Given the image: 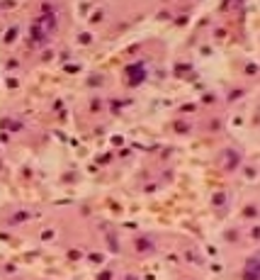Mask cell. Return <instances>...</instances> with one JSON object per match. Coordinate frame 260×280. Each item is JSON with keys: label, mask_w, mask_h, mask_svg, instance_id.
Instances as JSON below:
<instances>
[{"label": "cell", "mask_w": 260, "mask_h": 280, "mask_svg": "<svg viewBox=\"0 0 260 280\" xmlns=\"http://www.w3.org/2000/svg\"><path fill=\"white\" fill-rule=\"evenodd\" d=\"M129 76H131V83L136 86V83H139V78H143V66H141V64L129 66Z\"/></svg>", "instance_id": "obj_2"}, {"label": "cell", "mask_w": 260, "mask_h": 280, "mask_svg": "<svg viewBox=\"0 0 260 280\" xmlns=\"http://www.w3.org/2000/svg\"><path fill=\"white\" fill-rule=\"evenodd\" d=\"M246 280H258V258H251V261H248V268H246Z\"/></svg>", "instance_id": "obj_1"}]
</instances>
